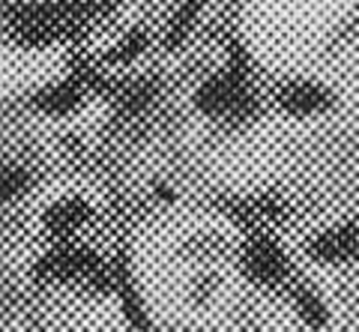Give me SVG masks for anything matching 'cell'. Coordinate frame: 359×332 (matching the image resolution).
<instances>
[{
  "label": "cell",
  "instance_id": "cell-1",
  "mask_svg": "<svg viewBox=\"0 0 359 332\" xmlns=\"http://www.w3.org/2000/svg\"><path fill=\"white\" fill-rule=\"evenodd\" d=\"M87 6H60V4H39V6H15L13 25L27 39H57L66 30H72L84 18Z\"/></svg>",
  "mask_w": 359,
  "mask_h": 332
},
{
  "label": "cell",
  "instance_id": "cell-2",
  "mask_svg": "<svg viewBox=\"0 0 359 332\" xmlns=\"http://www.w3.org/2000/svg\"><path fill=\"white\" fill-rule=\"evenodd\" d=\"M311 254L318 261H353L359 258V225H341L320 234L311 242Z\"/></svg>",
  "mask_w": 359,
  "mask_h": 332
},
{
  "label": "cell",
  "instance_id": "cell-3",
  "mask_svg": "<svg viewBox=\"0 0 359 332\" xmlns=\"http://www.w3.org/2000/svg\"><path fill=\"white\" fill-rule=\"evenodd\" d=\"M245 267L249 275H255L257 282H282L287 272V258L282 254V249L273 246L269 240H257L255 246H249L245 251Z\"/></svg>",
  "mask_w": 359,
  "mask_h": 332
},
{
  "label": "cell",
  "instance_id": "cell-4",
  "mask_svg": "<svg viewBox=\"0 0 359 332\" xmlns=\"http://www.w3.org/2000/svg\"><path fill=\"white\" fill-rule=\"evenodd\" d=\"M285 108L290 111H314L327 102V90H320L318 84H309V81H299L294 87H287L285 96H282Z\"/></svg>",
  "mask_w": 359,
  "mask_h": 332
},
{
  "label": "cell",
  "instance_id": "cell-5",
  "mask_svg": "<svg viewBox=\"0 0 359 332\" xmlns=\"http://www.w3.org/2000/svg\"><path fill=\"white\" fill-rule=\"evenodd\" d=\"M75 102H78V87L72 81L54 84L39 96V108H45V111H66V108H72Z\"/></svg>",
  "mask_w": 359,
  "mask_h": 332
},
{
  "label": "cell",
  "instance_id": "cell-6",
  "mask_svg": "<svg viewBox=\"0 0 359 332\" xmlns=\"http://www.w3.org/2000/svg\"><path fill=\"white\" fill-rule=\"evenodd\" d=\"M84 216H87V207L81 201H63L48 213V225L57 230H72L75 225H81Z\"/></svg>",
  "mask_w": 359,
  "mask_h": 332
},
{
  "label": "cell",
  "instance_id": "cell-7",
  "mask_svg": "<svg viewBox=\"0 0 359 332\" xmlns=\"http://www.w3.org/2000/svg\"><path fill=\"white\" fill-rule=\"evenodd\" d=\"M294 296H297V308H299V314L306 317L311 326H318V324H323V320H327V305H323V303L318 300V293H311L309 287H299V291H297Z\"/></svg>",
  "mask_w": 359,
  "mask_h": 332
},
{
  "label": "cell",
  "instance_id": "cell-8",
  "mask_svg": "<svg viewBox=\"0 0 359 332\" xmlns=\"http://www.w3.org/2000/svg\"><path fill=\"white\" fill-rule=\"evenodd\" d=\"M27 186V174L18 171V168H9L0 174V204L4 201H13V198Z\"/></svg>",
  "mask_w": 359,
  "mask_h": 332
}]
</instances>
